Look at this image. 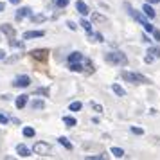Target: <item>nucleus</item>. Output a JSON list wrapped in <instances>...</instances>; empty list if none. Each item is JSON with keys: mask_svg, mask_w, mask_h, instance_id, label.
Here are the masks:
<instances>
[{"mask_svg": "<svg viewBox=\"0 0 160 160\" xmlns=\"http://www.w3.org/2000/svg\"><path fill=\"white\" fill-rule=\"evenodd\" d=\"M34 94L36 95H47V97H49V88H36Z\"/></svg>", "mask_w": 160, "mask_h": 160, "instance_id": "nucleus-28", "label": "nucleus"}, {"mask_svg": "<svg viewBox=\"0 0 160 160\" xmlns=\"http://www.w3.org/2000/svg\"><path fill=\"white\" fill-rule=\"evenodd\" d=\"M9 45L13 47V49H16V51H23V42H16V40H9Z\"/></svg>", "mask_w": 160, "mask_h": 160, "instance_id": "nucleus-20", "label": "nucleus"}, {"mask_svg": "<svg viewBox=\"0 0 160 160\" xmlns=\"http://www.w3.org/2000/svg\"><path fill=\"white\" fill-rule=\"evenodd\" d=\"M68 2H70V0H58V8H67V6H68Z\"/></svg>", "mask_w": 160, "mask_h": 160, "instance_id": "nucleus-33", "label": "nucleus"}, {"mask_svg": "<svg viewBox=\"0 0 160 160\" xmlns=\"http://www.w3.org/2000/svg\"><path fill=\"white\" fill-rule=\"evenodd\" d=\"M8 122H9L8 115H4V113H0V124H8Z\"/></svg>", "mask_w": 160, "mask_h": 160, "instance_id": "nucleus-34", "label": "nucleus"}, {"mask_svg": "<svg viewBox=\"0 0 160 160\" xmlns=\"http://www.w3.org/2000/svg\"><path fill=\"white\" fill-rule=\"evenodd\" d=\"M68 68H70L72 72H83L85 67L81 65V61H78V63H68Z\"/></svg>", "mask_w": 160, "mask_h": 160, "instance_id": "nucleus-17", "label": "nucleus"}, {"mask_svg": "<svg viewBox=\"0 0 160 160\" xmlns=\"http://www.w3.org/2000/svg\"><path fill=\"white\" fill-rule=\"evenodd\" d=\"M2 99H4V101H9V99H11V95H8V94H4V95H2Z\"/></svg>", "mask_w": 160, "mask_h": 160, "instance_id": "nucleus-40", "label": "nucleus"}, {"mask_svg": "<svg viewBox=\"0 0 160 160\" xmlns=\"http://www.w3.org/2000/svg\"><path fill=\"white\" fill-rule=\"evenodd\" d=\"M32 153H34V155H40V157H47V155L51 153V146L47 144V142H34Z\"/></svg>", "mask_w": 160, "mask_h": 160, "instance_id": "nucleus-4", "label": "nucleus"}, {"mask_svg": "<svg viewBox=\"0 0 160 160\" xmlns=\"http://www.w3.org/2000/svg\"><path fill=\"white\" fill-rule=\"evenodd\" d=\"M67 25H68V29H72V31H76L78 27H76V23L74 22H67Z\"/></svg>", "mask_w": 160, "mask_h": 160, "instance_id": "nucleus-37", "label": "nucleus"}, {"mask_svg": "<svg viewBox=\"0 0 160 160\" xmlns=\"http://www.w3.org/2000/svg\"><path fill=\"white\" fill-rule=\"evenodd\" d=\"M104 61L110 63V65H115V67H126L128 65V58L124 56L122 52H106V54H104Z\"/></svg>", "mask_w": 160, "mask_h": 160, "instance_id": "nucleus-1", "label": "nucleus"}, {"mask_svg": "<svg viewBox=\"0 0 160 160\" xmlns=\"http://www.w3.org/2000/svg\"><path fill=\"white\" fill-rule=\"evenodd\" d=\"M4 9H6V4H4V2H0V13H2Z\"/></svg>", "mask_w": 160, "mask_h": 160, "instance_id": "nucleus-42", "label": "nucleus"}, {"mask_svg": "<svg viewBox=\"0 0 160 160\" xmlns=\"http://www.w3.org/2000/svg\"><path fill=\"white\" fill-rule=\"evenodd\" d=\"M23 137H34V128H29V126H27V128H23Z\"/></svg>", "mask_w": 160, "mask_h": 160, "instance_id": "nucleus-27", "label": "nucleus"}, {"mask_svg": "<svg viewBox=\"0 0 160 160\" xmlns=\"http://www.w3.org/2000/svg\"><path fill=\"white\" fill-rule=\"evenodd\" d=\"M11 85H13L15 88H27L31 85V78H29V76H18V78L13 79Z\"/></svg>", "mask_w": 160, "mask_h": 160, "instance_id": "nucleus-6", "label": "nucleus"}, {"mask_svg": "<svg viewBox=\"0 0 160 160\" xmlns=\"http://www.w3.org/2000/svg\"><path fill=\"white\" fill-rule=\"evenodd\" d=\"M16 153H18L20 157H23V158L31 157V149H29L25 144H18V146H16Z\"/></svg>", "mask_w": 160, "mask_h": 160, "instance_id": "nucleus-9", "label": "nucleus"}, {"mask_svg": "<svg viewBox=\"0 0 160 160\" xmlns=\"http://www.w3.org/2000/svg\"><path fill=\"white\" fill-rule=\"evenodd\" d=\"M142 42H144V43H149V42H151V40H149V38L146 36V34H142Z\"/></svg>", "mask_w": 160, "mask_h": 160, "instance_id": "nucleus-39", "label": "nucleus"}, {"mask_svg": "<svg viewBox=\"0 0 160 160\" xmlns=\"http://www.w3.org/2000/svg\"><path fill=\"white\" fill-rule=\"evenodd\" d=\"M9 2H11V4H18V2H20V0H9Z\"/></svg>", "mask_w": 160, "mask_h": 160, "instance_id": "nucleus-44", "label": "nucleus"}, {"mask_svg": "<svg viewBox=\"0 0 160 160\" xmlns=\"http://www.w3.org/2000/svg\"><path fill=\"white\" fill-rule=\"evenodd\" d=\"M76 9H78V11H79V15H83V16H87L88 13H90L88 6L83 2V0H78V2H76Z\"/></svg>", "mask_w": 160, "mask_h": 160, "instance_id": "nucleus-8", "label": "nucleus"}, {"mask_svg": "<svg viewBox=\"0 0 160 160\" xmlns=\"http://www.w3.org/2000/svg\"><path fill=\"white\" fill-rule=\"evenodd\" d=\"M126 9H128V13H130V15L133 16V18H135V20H137V22L140 23V25H142L146 31H148V32H151V34H153L155 27H153V23H149V20H146V16H144V15H140L138 11H135V9L130 6V4H126Z\"/></svg>", "mask_w": 160, "mask_h": 160, "instance_id": "nucleus-2", "label": "nucleus"}, {"mask_svg": "<svg viewBox=\"0 0 160 160\" xmlns=\"http://www.w3.org/2000/svg\"><path fill=\"white\" fill-rule=\"evenodd\" d=\"M83 54L81 52H72V54H68V63H78V61H83Z\"/></svg>", "mask_w": 160, "mask_h": 160, "instance_id": "nucleus-13", "label": "nucleus"}, {"mask_svg": "<svg viewBox=\"0 0 160 160\" xmlns=\"http://www.w3.org/2000/svg\"><path fill=\"white\" fill-rule=\"evenodd\" d=\"M90 106H92V108H94L97 113H101V112H102V106H101V104H97V102H92Z\"/></svg>", "mask_w": 160, "mask_h": 160, "instance_id": "nucleus-32", "label": "nucleus"}, {"mask_svg": "<svg viewBox=\"0 0 160 160\" xmlns=\"http://www.w3.org/2000/svg\"><path fill=\"white\" fill-rule=\"evenodd\" d=\"M2 59H6V52L4 51H0V61H2Z\"/></svg>", "mask_w": 160, "mask_h": 160, "instance_id": "nucleus-41", "label": "nucleus"}, {"mask_svg": "<svg viewBox=\"0 0 160 160\" xmlns=\"http://www.w3.org/2000/svg\"><path fill=\"white\" fill-rule=\"evenodd\" d=\"M130 130H131V133H135V135H142V133H144L142 128H135V126H131Z\"/></svg>", "mask_w": 160, "mask_h": 160, "instance_id": "nucleus-30", "label": "nucleus"}, {"mask_svg": "<svg viewBox=\"0 0 160 160\" xmlns=\"http://www.w3.org/2000/svg\"><path fill=\"white\" fill-rule=\"evenodd\" d=\"M45 18H47V16H45V15H32V16H31V20H32V22H34V23L45 22Z\"/></svg>", "mask_w": 160, "mask_h": 160, "instance_id": "nucleus-24", "label": "nucleus"}, {"mask_svg": "<svg viewBox=\"0 0 160 160\" xmlns=\"http://www.w3.org/2000/svg\"><path fill=\"white\" fill-rule=\"evenodd\" d=\"M101 158H104V155H88L87 157V160H101Z\"/></svg>", "mask_w": 160, "mask_h": 160, "instance_id": "nucleus-31", "label": "nucleus"}, {"mask_svg": "<svg viewBox=\"0 0 160 160\" xmlns=\"http://www.w3.org/2000/svg\"><path fill=\"white\" fill-rule=\"evenodd\" d=\"M25 16H32V15H31V8H20L18 11H16L15 18H16V20H23Z\"/></svg>", "mask_w": 160, "mask_h": 160, "instance_id": "nucleus-10", "label": "nucleus"}, {"mask_svg": "<svg viewBox=\"0 0 160 160\" xmlns=\"http://www.w3.org/2000/svg\"><path fill=\"white\" fill-rule=\"evenodd\" d=\"M81 108H83V104H81L79 101H76V102H70V106H68V110H70V112H79Z\"/></svg>", "mask_w": 160, "mask_h": 160, "instance_id": "nucleus-23", "label": "nucleus"}, {"mask_svg": "<svg viewBox=\"0 0 160 160\" xmlns=\"http://www.w3.org/2000/svg\"><path fill=\"white\" fill-rule=\"evenodd\" d=\"M146 2H149V4H158L160 0H146Z\"/></svg>", "mask_w": 160, "mask_h": 160, "instance_id": "nucleus-43", "label": "nucleus"}, {"mask_svg": "<svg viewBox=\"0 0 160 160\" xmlns=\"http://www.w3.org/2000/svg\"><path fill=\"white\" fill-rule=\"evenodd\" d=\"M63 122H65L68 128H74V126L78 124V121H76L74 117H70V115H63Z\"/></svg>", "mask_w": 160, "mask_h": 160, "instance_id": "nucleus-16", "label": "nucleus"}, {"mask_svg": "<svg viewBox=\"0 0 160 160\" xmlns=\"http://www.w3.org/2000/svg\"><path fill=\"white\" fill-rule=\"evenodd\" d=\"M31 58L36 61H47L49 59V51L47 49H34L31 51Z\"/></svg>", "mask_w": 160, "mask_h": 160, "instance_id": "nucleus-5", "label": "nucleus"}, {"mask_svg": "<svg viewBox=\"0 0 160 160\" xmlns=\"http://www.w3.org/2000/svg\"><path fill=\"white\" fill-rule=\"evenodd\" d=\"M85 65H87V72H94V63L90 61V59H85Z\"/></svg>", "mask_w": 160, "mask_h": 160, "instance_id": "nucleus-29", "label": "nucleus"}, {"mask_svg": "<svg viewBox=\"0 0 160 160\" xmlns=\"http://www.w3.org/2000/svg\"><path fill=\"white\" fill-rule=\"evenodd\" d=\"M92 22H106V16H101L99 13H92Z\"/></svg>", "mask_w": 160, "mask_h": 160, "instance_id": "nucleus-25", "label": "nucleus"}, {"mask_svg": "<svg viewBox=\"0 0 160 160\" xmlns=\"http://www.w3.org/2000/svg\"><path fill=\"white\" fill-rule=\"evenodd\" d=\"M148 54L155 59L160 58V47H149V49H148Z\"/></svg>", "mask_w": 160, "mask_h": 160, "instance_id": "nucleus-18", "label": "nucleus"}, {"mask_svg": "<svg viewBox=\"0 0 160 160\" xmlns=\"http://www.w3.org/2000/svg\"><path fill=\"white\" fill-rule=\"evenodd\" d=\"M121 78L124 81H128V83H137V85H146V83H149L148 78H144L142 74H137V72H128V70H122L121 72Z\"/></svg>", "mask_w": 160, "mask_h": 160, "instance_id": "nucleus-3", "label": "nucleus"}, {"mask_svg": "<svg viewBox=\"0 0 160 160\" xmlns=\"http://www.w3.org/2000/svg\"><path fill=\"white\" fill-rule=\"evenodd\" d=\"M0 31H2V32H6V34H9V36H13V34H15V29H13V27H9L8 23L0 25Z\"/></svg>", "mask_w": 160, "mask_h": 160, "instance_id": "nucleus-22", "label": "nucleus"}, {"mask_svg": "<svg viewBox=\"0 0 160 160\" xmlns=\"http://www.w3.org/2000/svg\"><path fill=\"white\" fill-rule=\"evenodd\" d=\"M58 142H59V144H61V146H63L65 149H68V151L72 149V144L68 142V138H67V137H59V138H58Z\"/></svg>", "mask_w": 160, "mask_h": 160, "instance_id": "nucleus-21", "label": "nucleus"}, {"mask_svg": "<svg viewBox=\"0 0 160 160\" xmlns=\"http://www.w3.org/2000/svg\"><path fill=\"white\" fill-rule=\"evenodd\" d=\"M110 153H112L115 158H122V157H124V149H121V148H112Z\"/></svg>", "mask_w": 160, "mask_h": 160, "instance_id": "nucleus-19", "label": "nucleus"}, {"mask_svg": "<svg viewBox=\"0 0 160 160\" xmlns=\"http://www.w3.org/2000/svg\"><path fill=\"white\" fill-rule=\"evenodd\" d=\"M142 11H144V15L148 16V18H155V16H157V13H155V9L151 8L149 2H146L144 6H142Z\"/></svg>", "mask_w": 160, "mask_h": 160, "instance_id": "nucleus-12", "label": "nucleus"}, {"mask_svg": "<svg viewBox=\"0 0 160 160\" xmlns=\"http://www.w3.org/2000/svg\"><path fill=\"white\" fill-rule=\"evenodd\" d=\"M27 99H29V95H25V94H22V95H18L16 97V101H15V106L18 110H22L25 104H27Z\"/></svg>", "mask_w": 160, "mask_h": 160, "instance_id": "nucleus-11", "label": "nucleus"}, {"mask_svg": "<svg viewBox=\"0 0 160 160\" xmlns=\"http://www.w3.org/2000/svg\"><path fill=\"white\" fill-rule=\"evenodd\" d=\"M112 90H113V94L119 95V97H124V95H126V90H124L121 85H117V83H113V85H112Z\"/></svg>", "mask_w": 160, "mask_h": 160, "instance_id": "nucleus-14", "label": "nucleus"}, {"mask_svg": "<svg viewBox=\"0 0 160 160\" xmlns=\"http://www.w3.org/2000/svg\"><path fill=\"white\" fill-rule=\"evenodd\" d=\"M31 108L32 110H43L45 108V102L42 99H34V101L31 102Z\"/></svg>", "mask_w": 160, "mask_h": 160, "instance_id": "nucleus-15", "label": "nucleus"}, {"mask_svg": "<svg viewBox=\"0 0 160 160\" xmlns=\"http://www.w3.org/2000/svg\"><path fill=\"white\" fill-rule=\"evenodd\" d=\"M153 38H155L157 42H160V31H158V29H155V31H153Z\"/></svg>", "mask_w": 160, "mask_h": 160, "instance_id": "nucleus-35", "label": "nucleus"}, {"mask_svg": "<svg viewBox=\"0 0 160 160\" xmlns=\"http://www.w3.org/2000/svg\"><path fill=\"white\" fill-rule=\"evenodd\" d=\"M81 25H83V29L87 31L88 34H90V32H92V23L88 22V20H81Z\"/></svg>", "mask_w": 160, "mask_h": 160, "instance_id": "nucleus-26", "label": "nucleus"}, {"mask_svg": "<svg viewBox=\"0 0 160 160\" xmlns=\"http://www.w3.org/2000/svg\"><path fill=\"white\" fill-rule=\"evenodd\" d=\"M153 59H155V58H151V56L148 54V56H146V58H144V61H146V63H153Z\"/></svg>", "mask_w": 160, "mask_h": 160, "instance_id": "nucleus-38", "label": "nucleus"}, {"mask_svg": "<svg viewBox=\"0 0 160 160\" xmlns=\"http://www.w3.org/2000/svg\"><path fill=\"white\" fill-rule=\"evenodd\" d=\"M45 32L43 31H27V32H23V40H32V38H42Z\"/></svg>", "mask_w": 160, "mask_h": 160, "instance_id": "nucleus-7", "label": "nucleus"}, {"mask_svg": "<svg viewBox=\"0 0 160 160\" xmlns=\"http://www.w3.org/2000/svg\"><path fill=\"white\" fill-rule=\"evenodd\" d=\"M18 58H20V54H15V56H11V58H8L6 61H8V63H13V61H16Z\"/></svg>", "mask_w": 160, "mask_h": 160, "instance_id": "nucleus-36", "label": "nucleus"}]
</instances>
